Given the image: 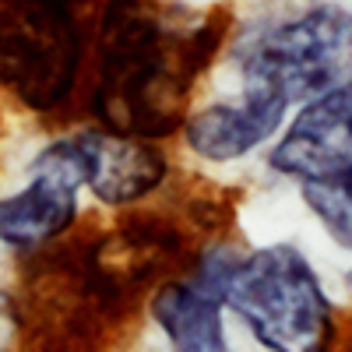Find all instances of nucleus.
Returning <instances> with one entry per match:
<instances>
[{"label":"nucleus","mask_w":352,"mask_h":352,"mask_svg":"<svg viewBox=\"0 0 352 352\" xmlns=\"http://www.w3.org/2000/svg\"><path fill=\"white\" fill-rule=\"evenodd\" d=\"M204 50L208 32L180 36L152 11L116 4L102 25L96 88V113L106 120V131L127 138L169 131Z\"/></svg>","instance_id":"nucleus-1"},{"label":"nucleus","mask_w":352,"mask_h":352,"mask_svg":"<svg viewBox=\"0 0 352 352\" xmlns=\"http://www.w3.org/2000/svg\"><path fill=\"white\" fill-rule=\"evenodd\" d=\"M194 282L212 289L268 352H328L331 303L317 272L292 243L261 247L250 257H215Z\"/></svg>","instance_id":"nucleus-2"},{"label":"nucleus","mask_w":352,"mask_h":352,"mask_svg":"<svg viewBox=\"0 0 352 352\" xmlns=\"http://www.w3.org/2000/svg\"><path fill=\"white\" fill-rule=\"evenodd\" d=\"M243 88L285 106L310 102L352 74V14L314 8L289 21L268 25L236 53Z\"/></svg>","instance_id":"nucleus-3"},{"label":"nucleus","mask_w":352,"mask_h":352,"mask_svg":"<svg viewBox=\"0 0 352 352\" xmlns=\"http://www.w3.org/2000/svg\"><path fill=\"white\" fill-rule=\"evenodd\" d=\"M81 39L67 8L50 0H0V85L36 106H56L74 85Z\"/></svg>","instance_id":"nucleus-4"},{"label":"nucleus","mask_w":352,"mask_h":352,"mask_svg":"<svg viewBox=\"0 0 352 352\" xmlns=\"http://www.w3.org/2000/svg\"><path fill=\"white\" fill-rule=\"evenodd\" d=\"M85 180L88 169L78 138L53 141L32 162L28 184L11 197H0V243L32 247L60 236L78 212V190Z\"/></svg>","instance_id":"nucleus-5"},{"label":"nucleus","mask_w":352,"mask_h":352,"mask_svg":"<svg viewBox=\"0 0 352 352\" xmlns=\"http://www.w3.org/2000/svg\"><path fill=\"white\" fill-rule=\"evenodd\" d=\"M268 162L300 187L352 184V74L331 92L303 102Z\"/></svg>","instance_id":"nucleus-6"},{"label":"nucleus","mask_w":352,"mask_h":352,"mask_svg":"<svg viewBox=\"0 0 352 352\" xmlns=\"http://www.w3.org/2000/svg\"><path fill=\"white\" fill-rule=\"evenodd\" d=\"M85 155L88 187L106 204H131L144 194H152L162 176L166 159L159 148H152L141 138L113 134V131H85L74 134Z\"/></svg>","instance_id":"nucleus-7"},{"label":"nucleus","mask_w":352,"mask_h":352,"mask_svg":"<svg viewBox=\"0 0 352 352\" xmlns=\"http://www.w3.org/2000/svg\"><path fill=\"white\" fill-rule=\"evenodd\" d=\"M285 113H289L285 102L243 88L240 102H215L194 113L187 120V144L201 159H212V162L243 159L278 131Z\"/></svg>","instance_id":"nucleus-8"},{"label":"nucleus","mask_w":352,"mask_h":352,"mask_svg":"<svg viewBox=\"0 0 352 352\" xmlns=\"http://www.w3.org/2000/svg\"><path fill=\"white\" fill-rule=\"evenodd\" d=\"M152 314L173 352H229L222 331V300L201 282H173L159 289Z\"/></svg>","instance_id":"nucleus-9"},{"label":"nucleus","mask_w":352,"mask_h":352,"mask_svg":"<svg viewBox=\"0 0 352 352\" xmlns=\"http://www.w3.org/2000/svg\"><path fill=\"white\" fill-rule=\"evenodd\" d=\"M300 194L331 240L352 250V184H303Z\"/></svg>","instance_id":"nucleus-10"},{"label":"nucleus","mask_w":352,"mask_h":352,"mask_svg":"<svg viewBox=\"0 0 352 352\" xmlns=\"http://www.w3.org/2000/svg\"><path fill=\"white\" fill-rule=\"evenodd\" d=\"M14 349V310L8 303V296L0 292V352Z\"/></svg>","instance_id":"nucleus-11"},{"label":"nucleus","mask_w":352,"mask_h":352,"mask_svg":"<svg viewBox=\"0 0 352 352\" xmlns=\"http://www.w3.org/2000/svg\"><path fill=\"white\" fill-rule=\"evenodd\" d=\"M50 4H56V8H71V4H81V0H50Z\"/></svg>","instance_id":"nucleus-12"}]
</instances>
